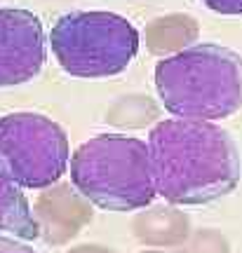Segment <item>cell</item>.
Instances as JSON below:
<instances>
[{
  "mask_svg": "<svg viewBox=\"0 0 242 253\" xmlns=\"http://www.w3.org/2000/svg\"><path fill=\"white\" fill-rule=\"evenodd\" d=\"M155 195L177 207L209 204L240 181V153L231 134L207 120H162L148 134Z\"/></svg>",
  "mask_w": 242,
  "mask_h": 253,
  "instance_id": "cell-1",
  "label": "cell"
},
{
  "mask_svg": "<svg viewBox=\"0 0 242 253\" xmlns=\"http://www.w3.org/2000/svg\"><path fill=\"white\" fill-rule=\"evenodd\" d=\"M155 89L172 115L226 120L242 108V56L221 45H190L155 66Z\"/></svg>",
  "mask_w": 242,
  "mask_h": 253,
  "instance_id": "cell-2",
  "label": "cell"
},
{
  "mask_svg": "<svg viewBox=\"0 0 242 253\" xmlns=\"http://www.w3.org/2000/svg\"><path fill=\"white\" fill-rule=\"evenodd\" d=\"M71 185L99 209H146L155 197L148 145L125 134L94 136L73 153Z\"/></svg>",
  "mask_w": 242,
  "mask_h": 253,
  "instance_id": "cell-3",
  "label": "cell"
},
{
  "mask_svg": "<svg viewBox=\"0 0 242 253\" xmlns=\"http://www.w3.org/2000/svg\"><path fill=\"white\" fill-rule=\"evenodd\" d=\"M50 45L73 78H111L134 61L139 31L113 12H68L52 26Z\"/></svg>",
  "mask_w": 242,
  "mask_h": 253,
  "instance_id": "cell-4",
  "label": "cell"
},
{
  "mask_svg": "<svg viewBox=\"0 0 242 253\" xmlns=\"http://www.w3.org/2000/svg\"><path fill=\"white\" fill-rule=\"evenodd\" d=\"M68 136L40 113H9L0 118V173L19 188L43 190L68 169Z\"/></svg>",
  "mask_w": 242,
  "mask_h": 253,
  "instance_id": "cell-5",
  "label": "cell"
},
{
  "mask_svg": "<svg viewBox=\"0 0 242 253\" xmlns=\"http://www.w3.org/2000/svg\"><path fill=\"white\" fill-rule=\"evenodd\" d=\"M45 63V28L21 7L0 9V87L33 80Z\"/></svg>",
  "mask_w": 242,
  "mask_h": 253,
  "instance_id": "cell-6",
  "label": "cell"
},
{
  "mask_svg": "<svg viewBox=\"0 0 242 253\" xmlns=\"http://www.w3.org/2000/svg\"><path fill=\"white\" fill-rule=\"evenodd\" d=\"M31 213L38 225V237L52 246H63L80 235L94 216V209L71 183H52L36 197Z\"/></svg>",
  "mask_w": 242,
  "mask_h": 253,
  "instance_id": "cell-7",
  "label": "cell"
},
{
  "mask_svg": "<svg viewBox=\"0 0 242 253\" xmlns=\"http://www.w3.org/2000/svg\"><path fill=\"white\" fill-rule=\"evenodd\" d=\"M132 230L141 244L155 249L181 246L193 232L190 218L174 207H151L139 211L132 220Z\"/></svg>",
  "mask_w": 242,
  "mask_h": 253,
  "instance_id": "cell-8",
  "label": "cell"
},
{
  "mask_svg": "<svg viewBox=\"0 0 242 253\" xmlns=\"http://www.w3.org/2000/svg\"><path fill=\"white\" fill-rule=\"evenodd\" d=\"M0 235L14 239H38V225L31 213V204L14 181L0 173Z\"/></svg>",
  "mask_w": 242,
  "mask_h": 253,
  "instance_id": "cell-9",
  "label": "cell"
},
{
  "mask_svg": "<svg viewBox=\"0 0 242 253\" xmlns=\"http://www.w3.org/2000/svg\"><path fill=\"white\" fill-rule=\"evenodd\" d=\"M197 40V21L190 14H167L146 26V47L153 54H177Z\"/></svg>",
  "mask_w": 242,
  "mask_h": 253,
  "instance_id": "cell-10",
  "label": "cell"
},
{
  "mask_svg": "<svg viewBox=\"0 0 242 253\" xmlns=\"http://www.w3.org/2000/svg\"><path fill=\"white\" fill-rule=\"evenodd\" d=\"M155 118H158V106L148 96H122L106 113V120L111 125L129 126V129L151 125Z\"/></svg>",
  "mask_w": 242,
  "mask_h": 253,
  "instance_id": "cell-11",
  "label": "cell"
},
{
  "mask_svg": "<svg viewBox=\"0 0 242 253\" xmlns=\"http://www.w3.org/2000/svg\"><path fill=\"white\" fill-rule=\"evenodd\" d=\"M179 253H231V244L219 230L205 227V230L190 232L188 239L181 244Z\"/></svg>",
  "mask_w": 242,
  "mask_h": 253,
  "instance_id": "cell-12",
  "label": "cell"
},
{
  "mask_svg": "<svg viewBox=\"0 0 242 253\" xmlns=\"http://www.w3.org/2000/svg\"><path fill=\"white\" fill-rule=\"evenodd\" d=\"M202 5H207L212 12L228 14V17L242 14V0H202Z\"/></svg>",
  "mask_w": 242,
  "mask_h": 253,
  "instance_id": "cell-13",
  "label": "cell"
},
{
  "mask_svg": "<svg viewBox=\"0 0 242 253\" xmlns=\"http://www.w3.org/2000/svg\"><path fill=\"white\" fill-rule=\"evenodd\" d=\"M0 253H36L24 239H14V237H2L0 235Z\"/></svg>",
  "mask_w": 242,
  "mask_h": 253,
  "instance_id": "cell-14",
  "label": "cell"
},
{
  "mask_svg": "<svg viewBox=\"0 0 242 253\" xmlns=\"http://www.w3.org/2000/svg\"><path fill=\"white\" fill-rule=\"evenodd\" d=\"M68 253H113L108 246H99V244H80L73 246Z\"/></svg>",
  "mask_w": 242,
  "mask_h": 253,
  "instance_id": "cell-15",
  "label": "cell"
},
{
  "mask_svg": "<svg viewBox=\"0 0 242 253\" xmlns=\"http://www.w3.org/2000/svg\"><path fill=\"white\" fill-rule=\"evenodd\" d=\"M141 253H167V251H160V249H146V251H141Z\"/></svg>",
  "mask_w": 242,
  "mask_h": 253,
  "instance_id": "cell-16",
  "label": "cell"
}]
</instances>
